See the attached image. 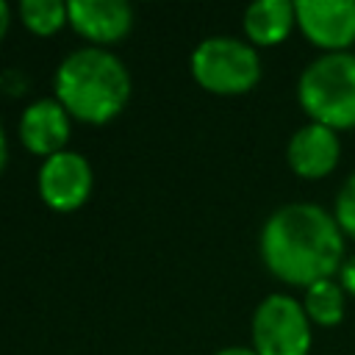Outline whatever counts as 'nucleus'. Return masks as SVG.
<instances>
[{"mask_svg": "<svg viewBox=\"0 0 355 355\" xmlns=\"http://www.w3.org/2000/svg\"><path fill=\"white\" fill-rule=\"evenodd\" d=\"M258 252L272 277L300 288L336 277L347 261L344 233L333 211L316 202H286L275 208L261 225Z\"/></svg>", "mask_w": 355, "mask_h": 355, "instance_id": "1", "label": "nucleus"}, {"mask_svg": "<svg viewBox=\"0 0 355 355\" xmlns=\"http://www.w3.org/2000/svg\"><path fill=\"white\" fill-rule=\"evenodd\" d=\"M133 94V78L125 61L105 47H78L61 58L53 75V97L67 114L86 125L116 119Z\"/></svg>", "mask_w": 355, "mask_h": 355, "instance_id": "2", "label": "nucleus"}, {"mask_svg": "<svg viewBox=\"0 0 355 355\" xmlns=\"http://www.w3.org/2000/svg\"><path fill=\"white\" fill-rule=\"evenodd\" d=\"M297 103L308 122L355 128V53H319L297 78Z\"/></svg>", "mask_w": 355, "mask_h": 355, "instance_id": "3", "label": "nucleus"}, {"mask_svg": "<svg viewBox=\"0 0 355 355\" xmlns=\"http://www.w3.org/2000/svg\"><path fill=\"white\" fill-rule=\"evenodd\" d=\"M189 72L200 89L219 97H236L261 80V55L247 39L205 36L189 58Z\"/></svg>", "mask_w": 355, "mask_h": 355, "instance_id": "4", "label": "nucleus"}, {"mask_svg": "<svg viewBox=\"0 0 355 355\" xmlns=\"http://www.w3.org/2000/svg\"><path fill=\"white\" fill-rule=\"evenodd\" d=\"M250 338L258 355H308L313 333L302 300L286 291L266 294L252 311Z\"/></svg>", "mask_w": 355, "mask_h": 355, "instance_id": "5", "label": "nucleus"}, {"mask_svg": "<svg viewBox=\"0 0 355 355\" xmlns=\"http://www.w3.org/2000/svg\"><path fill=\"white\" fill-rule=\"evenodd\" d=\"M36 189L42 202L55 214H72L86 205L94 189V169L86 155L75 150L55 153L39 164Z\"/></svg>", "mask_w": 355, "mask_h": 355, "instance_id": "6", "label": "nucleus"}, {"mask_svg": "<svg viewBox=\"0 0 355 355\" xmlns=\"http://www.w3.org/2000/svg\"><path fill=\"white\" fill-rule=\"evenodd\" d=\"M297 28L322 53H347L355 44V0H297Z\"/></svg>", "mask_w": 355, "mask_h": 355, "instance_id": "7", "label": "nucleus"}, {"mask_svg": "<svg viewBox=\"0 0 355 355\" xmlns=\"http://www.w3.org/2000/svg\"><path fill=\"white\" fill-rule=\"evenodd\" d=\"M69 28L92 47L122 42L133 31V8L125 0H69Z\"/></svg>", "mask_w": 355, "mask_h": 355, "instance_id": "8", "label": "nucleus"}, {"mask_svg": "<svg viewBox=\"0 0 355 355\" xmlns=\"http://www.w3.org/2000/svg\"><path fill=\"white\" fill-rule=\"evenodd\" d=\"M341 158V136L338 130L319 125V122H305L300 125L288 144H286V161L288 169L297 178L305 180H319L327 178Z\"/></svg>", "mask_w": 355, "mask_h": 355, "instance_id": "9", "label": "nucleus"}, {"mask_svg": "<svg viewBox=\"0 0 355 355\" xmlns=\"http://www.w3.org/2000/svg\"><path fill=\"white\" fill-rule=\"evenodd\" d=\"M17 130H19L22 147L31 155H39L44 161L67 150V141L72 136V116L55 97H42L25 105Z\"/></svg>", "mask_w": 355, "mask_h": 355, "instance_id": "10", "label": "nucleus"}, {"mask_svg": "<svg viewBox=\"0 0 355 355\" xmlns=\"http://www.w3.org/2000/svg\"><path fill=\"white\" fill-rule=\"evenodd\" d=\"M244 39L252 47H275L288 39L297 28L294 0H255L244 8L241 17Z\"/></svg>", "mask_w": 355, "mask_h": 355, "instance_id": "11", "label": "nucleus"}, {"mask_svg": "<svg viewBox=\"0 0 355 355\" xmlns=\"http://www.w3.org/2000/svg\"><path fill=\"white\" fill-rule=\"evenodd\" d=\"M302 308L311 324L336 327L344 322V313H347V291L341 288L338 277L316 280L308 288H302Z\"/></svg>", "mask_w": 355, "mask_h": 355, "instance_id": "12", "label": "nucleus"}, {"mask_svg": "<svg viewBox=\"0 0 355 355\" xmlns=\"http://www.w3.org/2000/svg\"><path fill=\"white\" fill-rule=\"evenodd\" d=\"M17 14L33 36H55L64 25H69V11L61 0H22Z\"/></svg>", "mask_w": 355, "mask_h": 355, "instance_id": "13", "label": "nucleus"}, {"mask_svg": "<svg viewBox=\"0 0 355 355\" xmlns=\"http://www.w3.org/2000/svg\"><path fill=\"white\" fill-rule=\"evenodd\" d=\"M333 219L341 227L344 239H355V172L347 175L341 189L336 191L333 200Z\"/></svg>", "mask_w": 355, "mask_h": 355, "instance_id": "14", "label": "nucleus"}, {"mask_svg": "<svg viewBox=\"0 0 355 355\" xmlns=\"http://www.w3.org/2000/svg\"><path fill=\"white\" fill-rule=\"evenodd\" d=\"M338 283H341V288L347 291V297H355V252L352 255H347V261L341 263V269H338Z\"/></svg>", "mask_w": 355, "mask_h": 355, "instance_id": "15", "label": "nucleus"}, {"mask_svg": "<svg viewBox=\"0 0 355 355\" xmlns=\"http://www.w3.org/2000/svg\"><path fill=\"white\" fill-rule=\"evenodd\" d=\"M8 28H11V6L6 0H0V42L6 39Z\"/></svg>", "mask_w": 355, "mask_h": 355, "instance_id": "16", "label": "nucleus"}, {"mask_svg": "<svg viewBox=\"0 0 355 355\" xmlns=\"http://www.w3.org/2000/svg\"><path fill=\"white\" fill-rule=\"evenodd\" d=\"M214 355H258L252 347H241V344H233V347H222L216 349Z\"/></svg>", "mask_w": 355, "mask_h": 355, "instance_id": "17", "label": "nucleus"}, {"mask_svg": "<svg viewBox=\"0 0 355 355\" xmlns=\"http://www.w3.org/2000/svg\"><path fill=\"white\" fill-rule=\"evenodd\" d=\"M6 164H8V141H6V130L0 125V175H3Z\"/></svg>", "mask_w": 355, "mask_h": 355, "instance_id": "18", "label": "nucleus"}]
</instances>
